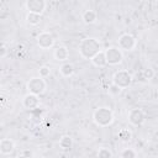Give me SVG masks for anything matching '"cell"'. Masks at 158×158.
Here are the masks:
<instances>
[{"mask_svg":"<svg viewBox=\"0 0 158 158\" xmlns=\"http://www.w3.org/2000/svg\"><path fill=\"white\" fill-rule=\"evenodd\" d=\"M121 91H122V89L120 88V86H117L116 84H111L110 86H109V89H107V93L111 95V96H117V95H120L121 94Z\"/></svg>","mask_w":158,"mask_h":158,"instance_id":"44dd1931","label":"cell"},{"mask_svg":"<svg viewBox=\"0 0 158 158\" xmlns=\"http://www.w3.org/2000/svg\"><path fill=\"white\" fill-rule=\"evenodd\" d=\"M22 105L27 110H33V109L38 107V105H40V98H38V95L32 94V93H27L23 96V99H22Z\"/></svg>","mask_w":158,"mask_h":158,"instance_id":"30bf717a","label":"cell"},{"mask_svg":"<svg viewBox=\"0 0 158 158\" xmlns=\"http://www.w3.org/2000/svg\"><path fill=\"white\" fill-rule=\"evenodd\" d=\"M81 19L86 25H91L98 20V14L94 10H85L81 15Z\"/></svg>","mask_w":158,"mask_h":158,"instance_id":"5bb4252c","label":"cell"},{"mask_svg":"<svg viewBox=\"0 0 158 158\" xmlns=\"http://www.w3.org/2000/svg\"><path fill=\"white\" fill-rule=\"evenodd\" d=\"M37 44L40 48L42 49H49L54 46V37L51 32H47V31H43L41 32L38 36H37Z\"/></svg>","mask_w":158,"mask_h":158,"instance_id":"ba28073f","label":"cell"},{"mask_svg":"<svg viewBox=\"0 0 158 158\" xmlns=\"http://www.w3.org/2000/svg\"><path fill=\"white\" fill-rule=\"evenodd\" d=\"M78 51H79V54L81 58L91 59L98 52L101 51V44H100L99 40H96L94 37H86L80 41V43L78 46Z\"/></svg>","mask_w":158,"mask_h":158,"instance_id":"6da1fadb","label":"cell"},{"mask_svg":"<svg viewBox=\"0 0 158 158\" xmlns=\"http://www.w3.org/2000/svg\"><path fill=\"white\" fill-rule=\"evenodd\" d=\"M120 156H121L122 158H136V157H137V152H136L135 149H132V148H125V149L120 153Z\"/></svg>","mask_w":158,"mask_h":158,"instance_id":"ffe728a7","label":"cell"},{"mask_svg":"<svg viewBox=\"0 0 158 158\" xmlns=\"http://www.w3.org/2000/svg\"><path fill=\"white\" fill-rule=\"evenodd\" d=\"M117 137H118V139L122 141V142H130L131 138H132V133H131L130 130H127V128H122V130L118 131Z\"/></svg>","mask_w":158,"mask_h":158,"instance_id":"ac0fdd59","label":"cell"},{"mask_svg":"<svg viewBox=\"0 0 158 158\" xmlns=\"http://www.w3.org/2000/svg\"><path fill=\"white\" fill-rule=\"evenodd\" d=\"M59 147L63 151H69L73 147V138L70 136H62L59 139Z\"/></svg>","mask_w":158,"mask_h":158,"instance_id":"e0dca14e","label":"cell"},{"mask_svg":"<svg viewBox=\"0 0 158 158\" xmlns=\"http://www.w3.org/2000/svg\"><path fill=\"white\" fill-rule=\"evenodd\" d=\"M59 73L63 77H70L74 74V65L70 62H63V64L59 67Z\"/></svg>","mask_w":158,"mask_h":158,"instance_id":"9a60e30c","label":"cell"},{"mask_svg":"<svg viewBox=\"0 0 158 158\" xmlns=\"http://www.w3.org/2000/svg\"><path fill=\"white\" fill-rule=\"evenodd\" d=\"M141 74H142L143 80H149V79H152V78L154 77V70H153L152 68H144V69L141 72Z\"/></svg>","mask_w":158,"mask_h":158,"instance_id":"7402d4cb","label":"cell"},{"mask_svg":"<svg viewBox=\"0 0 158 158\" xmlns=\"http://www.w3.org/2000/svg\"><path fill=\"white\" fill-rule=\"evenodd\" d=\"M49 74H51V69H49V67H47V65H42V67H40V69H38V75H40V77H42V78H47Z\"/></svg>","mask_w":158,"mask_h":158,"instance_id":"603a6c76","label":"cell"},{"mask_svg":"<svg viewBox=\"0 0 158 158\" xmlns=\"http://www.w3.org/2000/svg\"><path fill=\"white\" fill-rule=\"evenodd\" d=\"M127 117H128V122L131 125H133V126H141L146 121V114H144V111L142 109H138V107L131 109L128 111Z\"/></svg>","mask_w":158,"mask_h":158,"instance_id":"52a82bcc","label":"cell"},{"mask_svg":"<svg viewBox=\"0 0 158 158\" xmlns=\"http://www.w3.org/2000/svg\"><path fill=\"white\" fill-rule=\"evenodd\" d=\"M15 149V142L11 138H2L0 141V153L4 156L11 154Z\"/></svg>","mask_w":158,"mask_h":158,"instance_id":"8fae6325","label":"cell"},{"mask_svg":"<svg viewBox=\"0 0 158 158\" xmlns=\"http://www.w3.org/2000/svg\"><path fill=\"white\" fill-rule=\"evenodd\" d=\"M26 9L28 12H36V14H43L46 10V0H26Z\"/></svg>","mask_w":158,"mask_h":158,"instance_id":"9c48e42d","label":"cell"},{"mask_svg":"<svg viewBox=\"0 0 158 158\" xmlns=\"http://www.w3.org/2000/svg\"><path fill=\"white\" fill-rule=\"evenodd\" d=\"M6 54H7V47H6L5 43H2V44H1V48H0V58H1V59L5 58Z\"/></svg>","mask_w":158,"mask_h":158,"instance_id":"d4e9b609","label":"cell"},{"mask_svg":"<svg viewBox=\"0 0 158 158\" xmlns=\"http://www.w3.org/2000/svg\"><path fill=\"white\" fill-rule=\"evenodd\" d=\"M114 120H115L114 112L109 107L101 106L95 109V111L93 112V121L99 127H107L114 122Z\"/></svg>","mask_w":158,"mask_h":158,"instance_id":"7a4b0ae2","label":"cell"},{"mask_svg":"<svg viewBox=\"0 0 158 158\" xmlns=\"http://www.w3.org/2000/svg\"><path fill=\"white\" fill-rule=\"evenodd\" d=\"M53 57L58 62H65L68 59V57H69V51H68V48L65 46H58L53 51Z\"/></svg>","mask_w":158,"mask_h":158,"instance_id":"7c38bea8","label":"cell"},{"mask_svg":"<svg viewBox=\"0 0 158 158\" xmlns=\"http://www.w3.org/2000/svg\"><path fill=\"white\" fill-rule=\"evenodd\" d=\"M105 54H106V59H107V64L110 65H117L122 62L123 59V53L122 49L117 46H112L105 49Z\"/></svg>","mask_w":158,"mask_h":158,"instance_id":"5b68a950","label":"cell"},{"mask_svg":"<svg viewBox=\"0 0 158 158\" xmlns=\"http://www.w3.org/2000/svg\"><path fill=\"white\" fill-rule=\"evenodd\" d=\"M17 156L21 157V158H22V157H28V158H30V157H33V153H32L30 149H22V151L19 152Z\"/></svg>","mask_w":158,"mask_h":158,"instance_id":"cb8c5ba5","label":"cell"},{"mask_svg":"<svg viewBox=\"0 0 158 158\" xmlns=\"http://www.w3.org/2000/svg\"><path fill=\"white\" fill-rule=\"evenodd\" d=\"M46 88H47V83L44 80V78L42 77H33L31 78L27 84H26V89L28 93H32V94H36V95H41L46 91Z\"/></svg>","mask_w":158,"mask_h":158,"instance_id":"3957f363","label":"cell"},{"mask_svg":"<svg viewBox=\"0 0 158 158\" xmlns=\"http://www.w3.org/2000/svg\"><path fill=\"white\" fill-rule=\"evenodd\" d=\"M137 44V40L131 33H122L118 37V47L122 51H132Z\"/></svg>","mask_w":158,"mask_h":158,"instance_id":"8992f818","label":"cell"},{"mask_svg":"<svg viewBox=\"0 0 158 158\" xmlns=\"http://www.w3.org/2000/svg\"><path fill=\"white\" fill-rule=\"evenodd\" d=\"M98 157H100V158H111V157H114V153L111 152L110 148H107V147H101V148L98 151Z\"/></svg>","mask_w":158,"mask_h":158,"instance_id":"d6986e66","label":"cell"},{"mask_svg":"<svg viewBox=\"0 0 158 158\" xmlns=\"http://www.w3.org/2000/svg\"><path fill=\"white\" fill-rule=\"evenodd\" d=\"M42 20V15L41 14H36V12H27L26 15V21L28 25L31 26H37Z\"/></svg>","mask_w":158,"mask_h":158,"instance_id":"2e32d148","label":"cell"},{"mask_svg":"<svg viewBox=\"0 0 158 158\" xmlns=\"http://www.w3.org/2000/svg\"><path fill=\"white\" fill-rule=\"evenodd\" d=\"M90 60H91L93 65H95V67H98V68H102V67H105V65L107 64V59H106L105 51L101 49V51L98 52Z\"/></svg>","mask_w":158,"mask_h":158,"instance_id":"4fadbf2b","label":"cell"},{"mask_svg":"<svg viewBox=\"0 0 158 158\" xmlns=\"http://www.w3.org/2000/svg\"><path fill=\"white\" fill-rule=\"evenodd\" d=\"M112 83L120 86L121 89H126L132 83V75L128 70H125V69L117 70L112 77Z\"/></svg>","mask_w":158,"mask_h":158,"instance_id":"277c9868","label":"cell"}]
</instances>
